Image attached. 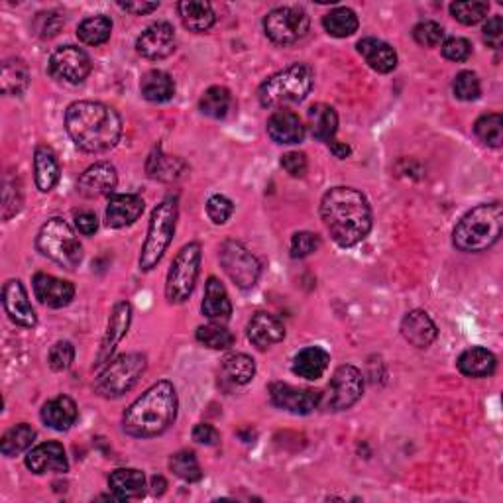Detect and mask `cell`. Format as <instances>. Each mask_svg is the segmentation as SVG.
I'll list each match as a JSON object with an SVG mask.
<instances>
[{
	"mask_svg": "<svg viewBox=\"0 0 503 503\" xmlns=\"http://www.w3.org/2000/svg\"><path fill=\"white\" fill-rule=\"evenodd\" d=\"M146 172L155 181H175L187 172V165L181 157L165 155L162 152V147H154V152L150 154L146 162Z\"/></svg>",
	"mask_w": 503,
	"mask_h": 503,
	"instance_id": "cell-33",
	"label": "cell"
},
{
	"mask_svg": "<svg viewBox=\"0 0 503 503\" xmlns=\"http://www.w3.org/2000/svg\"><path fill=\"white\" fill-rule=\"evenodd\" d=\"M3 305L4 311L20 327L34 329L38 324V314L29 303L28 291L20 280H8L3 288Z\"/></svg>",
	"mask_w": 503,
	"mask_h": 503,
	"instance_id": "cell-17",
	"label": "cell"
},
{
	"mask_svg": "<svg viewBox=\"0 0 503 503\" xmlns=\"http://www.w3.org/2000/svg\"><path fill=\"white\" fill-rule=\"evenodd\" d=\"M484 42L491 49H501L503 46V18L501 16H491L482 29Z\"/></svg>",
	"mask_w": 503,
	"mask_h": 503,
	"instance_id": "cell-54",
	"label": "cell"
},
{
	"mask_svg": "<svg viewBox=\"0 0 503 503\" xmlns=\"http://www.w3.org/2000/svg\"><path fill=\"white\" fill-rule=\"evenodd\" d=\"M452 91H455V96L460 98V101L472 103L482 95V85L480 79L476 73L472 71H460L455 79V85H452Z\"/></svg>",
	"mask_w": 503,
	"mask_h": 503,
	"instance_id": "cell-47",
	"label": "cell"
},
{
	"mask_svg": "<svg viewBox=\"0 0 503 503\" xmlns=\"http://www.w3.org/2000/svg\"><path fill=\"white\" fill-rule=\"evenodd\" d=\"M177 409H180V399L173 383L162 380L146 390L124 411L122 429L134 439L160 437L175 423Z\"/></svg>",
	"mask_w": 503,
	"mask_h": 503,
	"instance_id": "cell-3",
	"label": "cell"
},
{
	"mask_svg": "<svg viewBox=\"0 0 503 503\" xmlns=\"http://www.w3.org/2000/svg\"><path fill=\"white\" fill-rule=\"evenodd\" d=\"M490 13L488 3H452L450 4V14L455 16L460 24L465 26H476L484 20Z\"/></svg>",
	"mask_w": 503,
	"mask_h": 503,
	"instance_id": "cell-45",
	"label": "cell"
},
{
	"mask_svg": "<svg viewBox=\"0 0 503 503\" xmlns=\"http://www.w3.org/2000/svg\"><path fill=\"white\" fill-rule=\"evenodd\" d=\"M199 108L205 116L214 118V121H221V118H226L231 113L232 95L229 88L219 87V85L206 88L199 101Z\"/></svg>",
	"mask_w": 503,
	"mask_h": 503,
	"instance_id": "cell-39",
	"label": "cell"
},
{
	"mask_svg": "<svg viewBox=\"0 0 503 503\" xmlns=\"http://www.w3.org/2000/svg\"><path fill=\"white\" fill-rule=\"evenodd\" d=\"M321 246V239L313 232H295L291 239V258H307L313 252H317Z\"/></svg>",
	"mask_w": 503,
	"mask_h": 503,
	"instance_id": "cell-50",
	"label": "cell"
},
{
	"mask_svg": "<svg viewBox=\"0 0 503 503\" xmlns=\"http://www.w3.org/2000/svg\"><path fill=\"white\" fill-rule=\"evenodd\" d=\"M108 488L113 494L121 499H136L144 494L146 490V476L142 470L136 468H118L108 478Z\"/></svg>",
	"mask_w": 503,
	"mask_h": 503,
	"instance_id": "cell-32",
	"label": "cell"
},
{
	"mask_svg": "<svg viewBox=\"0 0 503 503\" xmlns=\"http://www.w3.org/2000/svg\"><path fill=\"white\" fill-rule=\"evenodd\" d=\"M32 288L36 299L49 309H63L75 298V288L71 281L59 280L49 273H36Z\"/></svg>",
	"mask_w": 503,
	"mask_h": 503,
	"instance_id": "cell-18",
	"label": "cell"
},
{
	"mask_svg": "<svg viewBox=\"0 0 503 503\" xmlns=\"http://www.w3.org/2000/svg\"><path fill=\"white\" fill-rule=\"evenodd\" d=\"M75 360V347L69 340L55 342L47 352V364L54 372H65Z\"/></svg>",
	"mask_w": 503,
	"mask_h": 503,
	"instance_id": "cell-48",
	"label": "cell"
},
{
	"mask_svg": "<svg viewBox=\"0 0 503 503\" xmlns=\"http://www.w3.org/2000/svg\"><path fill=\"white\" fill-rule=\"evenodd\" d=\"M323 26L332 38H348L358 29V16L352 8H334L323 18Z\"/></svg>",
	"mask_w": 503,
	"mask_h": 503,
	"instance_id": "cell-41",
	"label": "cell"
},
{
	"mask_svg": "<svg viewBox=\"0 0 503 503\" xmlns=\"http://www.w3.org/2000/svg\"><path fill=\"white\" fill-rule=\"evenodd\" d=\"M34 439H36V431L29 427L28 423H20V425H14L13 429H8L4 432L3 440H0V452L8 458L18 457L32 447Z\"/></svg>",
	"mask_w": 503,
	"mask_h": 503,
	"instance_id": "cell-40",
	"label": "cell"
},
{
	"mask_svg": "<svg viewBox=\"0 0 503 503\" xmlns=\"http://www.w3.org/2000/svg\"><path fill=\"white\" fill-rule=\"evenodd\" d=\"M440 52L449 59V62L462 63L472 55V44L466 38H449L442 42Z\"/></svg>",
	"mask_w": 503,
	"mask_h": 503,
	"instance_id": "cell-51",
	"label": "cell"
},
{
	"mask_svg": "<svg viewBox=\"0 0 503 503\" xmlns=\"http://www.w3.org/2000/svg\"><path fill=\"white\" fill-rule=\"evenodd\" d=\"M457 366L466 378H488L496 372L498 358L488 348L472 347L460 354Z\"/></svg>",
	"mask_w": 503,
	"mask_h": 503,
	"instance_id": "cell-30",
	"label": "cell"
},
{
	"mask_svg": "<svg viewBox=\"0 0 503 503\" xmlns=\"http://www.w3.org/2000/svg\"><path fill=\"white\" fill-rule=\"evenodd\" d=\"M281 167L285 172H288L291 177H305L307 173V155L301 154V152H289L281 157Z\"/></svg>",
	"mask_w": 503,
	"mask_h": 503,
	"instance_id": "cell-55",
	"label": "cell"
},
{
	"mask_svg": "<svg viewBox=\"0 0 503 503\" xmlns=\"http://www.w3.org/2000/svg\"><path fill=\"white\" fill-rule=\"evenodd\" d=\"M358 54L373 71L391 73L398 67V54L388 42L378 38H364L358 42Z\"/></svg>",
	"mask_w": 503,
	"mask_h": 503,
	"instance_id": "cell-25",
	"label": "cell"
},
{
	"mask_svg": "<svg viewBox=\"0 0 503 503\" xmlns=\"http://www.w3.org/2000/svg\"><path fill=\"white\" fill-rule=\"evenodd\" d=\"M246 334H248V340L256 348L265 350L285 339V329L278 317H273V314L265 311H260L250 319Z\"/></svg>",
	"mask_w": 503,
	"mask_h": 503,
	"instance_id": "cell-23",
	"label": "cell"
},
{
	"mask_svg": "<svg viewBox=\"0 0 503 503\" xmlns=\"http://www.w3.org/2000/svg\"><path fill=\"white\" fill-rule=\"evenodd\" d=\"M309 130L314 140L331 142L339 130V114L329 105H313L307 113Z\"/></svg>",
	"mask_w": 503,
	"mask_h": 503,
	"instance_id": "cell-34",
	"label": "cell"
},
{
	"mask_svg": "<svg viewBox=\"0 0 503 503\" xmlns=\"http://www.w3.org/2000/svg\"><path fill=\"white\" fill-rule=\"evenodd\" d=\"M29 87V71L22 59H6L0 69V88L8 96H20Z\"/></svg>",
	"mask_w": 503,
	"mask_h": 503,
	"instance_id": "cell-36",
	"label": "cell"
},
{
	"mask_svg": "<svg viewBox=\"0 0 503 503\" xmlns=\"http://www.w3.org/2000/svg\"><path fill=\"white\" fill-rule=\"evenodd\" d=\"M22 189H20L18 177H6L3 189V221H10L22 211Z\"/></svg>",
	"mask_w": 503,
	"mask_h": 503,
	"instance_id": "cell-46",
	"label": "cell"
},
{
	"mask_svg": "<svg viewBox=\"0 0 503 503\" xmlns=\"http://www.w3.org/2000/svg\"><path fill=\"white\" fill-rule=\"evenodd\" d=\"M268 136L275 144H301L305 140V126L301 118L291 111H278L268 121Z\"/></svg>",
	"mask_w": 503,
	"mask_h": 503,
	"instance_id": "cell-24",
	"label": "cell"
},
{
	"mask_svg": "<svg viewBox=\"0 0 503 503\" xmlns=\"http://www.w3.org/2000/svg\"><path fill=\"white\" fill-rule=\"evenodd\" d=\"M221 376L231 386H246L256 376V362L248 354H231L222 360Z\"/></svg>",
	"mask_w": 503,
	"mask_h": 503,
	"instance_id": "cell-37",
	"label": "cell"
},
{
	"mask_svg": "<svg viewBox=\"0 0 503 503\" xmlns=\"http://www.w3.org/2000/svg\"><path fill=\"white\" fill-rule=\"evenodd\" d=\"M160 3H118V8H122L124 13H130L134 16H146L157 10Z\"/></svg>",
	"mask_w": 503,
	"mask_h": 503,
	"instance_id": "cell-58",
	"label": "cell"
},
{
	"mask_svg": "<svg viewBox=\"0 0 503 503\" xmlns=\"http://www.w3.org/2000/svg\"><path fill=\"white\" fill-rule=\"evenodd\" d=\"M177 13H180L183 26L195 34L209 32L216 22L211 3H205V0H183L177 4Z\"/></svg>",
	"mask_w": 503,
	"mask_h": 503,
	"instance_id": "cell-26",
	"label": "cell"
},
{
	"mask_svg": "<svg viewBox=\"0 0 503 503\" xmlns=\"http://www.w3.org/2000/svg\"><path fill=\"white\" fill-rule=\"evenodd\" d=\"M152 488H154V494H155V496H162L163 491H165V488H167L165 480H163L162 476H154V478H152Z\"/></svg>",
	"mask_w": 503,
	"mask_h": 503,
	"instance_id": "cell-60",
	"label": "cell"
},
{
	"mask_svg": "<svg viewBox=\"0 0 503 503\" xmlns=\"http://www.w3.org/2000/svg\"><path fill=\"white\" fill-rule=\"evenodd\" d=\"M170 470L177 478H181L183 482H199L203 478V472L199 462H197L195 452L189 450H180L170 458Z\"/></svg>",
	"mask_w": 503,
	"mask_h": 503,
	"instance_id": "cell-44",
	"label": "cell"
},
{
	"mask_svg": "<svg viewBox=\"0 0 503 503\" xmlns=\"http://www.w3.org/2000/svg\"><path fill=\"white\" fill-rule=\"evenodd\" d=\"M193 440L199 442V445H205V447H214V445H219L221 432L216 431L213 425L199 423V425H195V429H193Z\"/></svg>",
	"mask_w": 503,
	"mask_h": 503,
	"instance_id": "cell-56",
	"label": "cell"
},
{
	"mask_svg": "<svg viewBox=\"0 0 503 503\" xmlns=\"http://www.w3.org/2000/svg\"><path fill=\"white\" fill-rule=\"evenodd\" d=\"M197 340L211 350H229L234 344V334L221 323L203 324L197 329Z\"/></svg>",
	"mask_w": 503,
	"mask_h": 503,
	"instance_id": "cell-42",
	"label": "cell"
},
{
	"mask_svg": "<svg viewBox=\"0 0 503 503\" xmlns=\"http://www.w3.org/2000/svg\"><path fill=\"white\" fill-rule=\"evenodd\" d=\"M130 323H132V305L126 301L116 303L111 313V319H108V324H106V332L101 342V350H98V354H96V362H95L96 370H101L105 364L111 360L116 347L128 334Z\"/></svg>",
	"mask_w": 503,
	"mask_h": 503,
	"instance_id": "cell-15",
	"label": "cell"
},
{
	"mask_svg": "<svg viewBox=\"0 0 503 503\" xmlns=\"http://www.w3.org/2000/svg\"><path fill=\"white\" fill-rule=\"evenodd\" d=\"M177 219H180V205H177V197L170 195L165 199L155 205L152 211L150 224H147V234L142 244L140 252V270L152 272L157 264L162 262L170 244L173 242Z\"/></svg>",
	"mask_w": 503,
	"mask_h": 503,
	"instance_id": "cell-6",
	"label": "cell"
},
{
	"mask_svg": "<svg viewBox=\"0 0 503 503\" xmlns=\"http://www.w3.org/2000/svg\"><path fill=\"white\" fill-rule=\"evenodd\" d=\"M413 38L423 47H437L439 44L445 42V28L432 22V20H427V22H419L413 28Z\"/></svg>",
	"mask_w": 503,
	"mask_h": 503,
	"instance_id": "cell-49",
	"label": "cell"
},
{
	"mask_svg": "<svg viewBox=\"0 0 503 503\" xmlns=\"http://www.w3.org/2000/svg\"><path fill=\"white\" fill-rule=\"evenodd\" d=\"M201 258L203 252L199 242L185 244L177 252L165 280V299L172 305H181L193 295L201 272Z\"/></svg>",
	"mask_w": 503,
	"mask_h": 503,
	"instance_id": "cell-9",
	"label": "cell"
},
{
	"mask_svg": "<svg viewBox=\"0 0 503 503\" xmlns=\"http://www.w3.org/2000/svg\"><path fill=\"white\" fill-rule=\"evenodd\" d=\"M38 252L47 260L62 265L63 270L73 272L83 262V246L79 242L73 229L59 216L49 219L36 236Z\"/></svg>",
	"mask_w": 503,
	"mask_h": 503,
	"instance_id": "cell-7",
	"label": "cell"
},
{
	"mask_svg": "<svg viewBox=\"0 0 503 503\" xmlns=\"http://www.w3.org/2000/svg\"><path fill=\"white\" fill-rule=\"evenodd\" d=\"M401 334L411 347L415 348H429L439 337V329L435 321L429 317L427 311L413 309L401 321Z\"/></svg>",
	"mask_w": 503,
	"mask_h": 503,
	"instance_id": "cell-22",
	"label": "cell"
},
{
	"mask_svg": "<svg viewBox=\"0 0 503 503\" xmlns=\"http://www.w3.org/2000/svg\"><path fill=\"white\" fill-rule=\"evenodd\" d=\"M140 91L146 101L150 103H167L172 101L175 95V81L170 73L160 71V69H152L142 77Z\"/></svg>",
	"mask_w": 503,
	"mask_h": 503,
	"instance_id": "cell-35",
	"label": "cell"
},
{
	"mask_svg": "<svg viewBox=\"0 0 503 503\" xmlns=\"http://www.w3.org/2000/svg\"><path fill=\"white\" fill-rule=\"evenodd\" d=\"M503 232V206L499 201L480 205L462 216L452 232L455 248L466 254L486 252L498 244Z\"/></svg>",
	"mask_w": 503,
	"mask_h": 503,
	"instance_id": "cell-4",
	"label": "cell"
},
{
	"mask_svg": "<svg viewBox=\"0 0 503 503\" xmlns=\"http://www.w3.org/2000/svg\"><path fill=\"white\" fill-rule=\"evenodd\" d=\"M79 417V409L75 406V401L67 396H57L54 399H49L46 406L42 407V421L49 429L54 431H69Z\"/></svg>",
	"mask_w": 503,
	"mask_h": 503,
	"instance_id": "cell-27",
	"label": "cell"
},
{
	"mask_svg": "<svg viewBox=\"0 0 503 503\" xmlns=\"http://www.w3.org/2000/svg\"><path fill=\"white\" fill-rule=\"evenodd\" d=\"M26 466L29 472L42 476L47 472H57V474H65L69 470V462L63 445L52 440V442H42V445L34 447L26 455Z\"/></svg>",
	"mask_w": 503,
	"mask_h": 503,
	"instance_id": "cell-21",
	"label": "cell"
},
{
	"mask_svg": "<svg viewBox=\"0 0 503 503\" xmlns=\"http://www.w3.org/2000/svg\"><path fill=\"white\" fill-rule=\"evenodd\" d=\"M59 162L57 155L49 146H38L34 152V177L36 187L42 193H49L59 181Z\"/></svg>",
	"mask_w": 503,
	"mask_h": 503,
	"instance_id": "cell-29",
	"label": "cell"
},
{
	"mask_svg": "<svg viewBox=\"0 0 503 503\" xmlns=\"http://www.w3.org/2000/svg\"><path fill=\"white\" fill-rule=\"evenodd\" d=\"M49 75L57 81H65L69 85H79L83 83L85 79L91 75L93 63L91 57L85 52V49L77 46H63L55 49L49 57Z\"/></svg>",
	"mask_w": 503,
	"mask_h": 503,
	"instance_id": "cell-12",
	"label": "cell"
},
{
	"mask_svg": "<svg viewBox=\"0 0 503 503\" xmlns=\"http://www.w3.org/2000/svg\"><path fill=\"white\" fill-rule=\"evenodd\" d=\"M364 393V376L356 366L344 364L337 368L329 383L327 407L331 411H347L354 403H358Z\"/></svg>",
	"mask_w": 503,
	"mask_h": 503,
	"instance_id": "cell-13",
	"label": "cell"
},
{
	"mask_svg": "<svg viewBox=\"0 0 503 503\" xmlns=\"http://www.w3.org/2000/svg\"><path fill=\"white\" fill-rule=\"evenodd\" d=\"M311 18L299 6H280L273 8L264 18V32L273 44L291 46L299 42L309 32Z\"/></svg>",
	"mask_w": 503,
	"mask_h": 503,
	"instance_id": "cell-10",
	"label": "cell"
},
{
	"mask_svg": "<svg viewBox=\"0 0 503 503\" xmlns=\"http://www.w3.org/2000/svg\"><path fill=\"white\" fill-rule=\"evenodd\" d=\"M113 34V20L108 16H91L85 18L77 28V38L81 39L85 46H101L111 39Z\"/></svg>",
	"mask_w": 503,
	"mask_h": 503,
	"instance_id": "cell-38",
	"label": "cell"
},
{
	"mask_svg": "<svg viewBox=\"0 0 503 503\" xmlns=\"http://www.w3.org/2000/svg\"><path fill=\"white\" fill-rule=\"evenodd\" d=\"M321 219L340 248L360 244L372 231L370 203L352 187H332L323 195Z\"/></svg>",
	"mask_w": 503,
	"mask_h": 503,
	"instance_id": "cell-1",
	"label": "cell"
},
{
	"mask_svg": "<svg viewBox=\"0 0 503 503\" xmlns=\"http://www.w3.org/2000/svg\"><path fill=\"white\" fill-rule=\"evenodd\" d=\"M219 260L226 275L232 280L236 288L252 289L254 285L258 283L262 273V264L244 244L236 240H226L221 246Z\"/></svg>",
	"mask_w": 503,
	"mask_h": 503,
	"instance_id": "cell-11",
	"label": "cell"
},
{
	"mask_svg": "<svg viewBox=\"0 0 503 503\" xmlns=\"http://www.w3.org/2000/svg\"><path fill=\"white\" fill-rule=\"evenodd\" d=\"M118 185L116 167L108 162H98L81 173L77 181V191L87 199H96V197L111 195Z\"/></svg>",
	"mask_w": 503,
	"mask_h": 503,
	"instance_id": "cell-19",
	"label": "cell"
},
{
	"mask_svg": "<svg viewBox=\"0 0 503 503\" xmlns=\"http://www.w3.org/2000/svg\"><path fill=\"white\" fill-rule=\"evenodd\" d=\"M329 147H331V152L340 157V160H344V157H348L352 154V147L348 144H344V142H337V140H331L329 142Z\"/></svg>",
	"mask_w": 503,
	"mask_h": 503,
	"instance_id": "cell-59",
	"label": "cell"
},
{
	"mask_svg": "<svg viewBox=\"0 0 503 503\" xmlns=\"http://www.w3.org/2000/svg\"><path fill=\"white\" fill-rule=\"evenodd\" d=\"M65 130L79 150L105 154L121 142L122 121L113 106L77 101L65 111Z\"/></svg>",
	"mask_w": 503,
	"mask_h": 503,
	"instance_id": "cell-2",
	"label": "cell"
},
{
	"mask_svg": "<svg viewBox=\"0 0 503 503\" xmlns=\"http://www.w3.org/2000/svg\"><path fill=\"white\" fill-rule=\"evenodd\" d=\"M314 83V73L307 63H293L283 71L265 79L258 88V98L264 108H281L285 105L303 103Z\"/></svg>",
	"mask_w": 503,
	"mask_h": 503,
	"instance_id": "cell-5",
	"label": "cell"
},
{
	"mask_svg": "<svg viewBox=\"0 0 503 503\" xmlns=\"http://www.w3.org/2000/svg\"><path fill=\"white\" fill-rule=\"evenodd\" d=\"M234 213V205L224 195H213L209 201H206V214L214 224H224L231 219Z\"/></svg>",
	"mask_w": 503,
	"mask_h": 503,
	"instance_id": "cell-52",
	"label": "cell"
},
{
	"mask_svg": "<svg viewBox=\"0 0 503 503\" xmlns=\"http://www.w3.org/2000/svg\"><path fill=\"white\" fill-rule=\"evenodd\" d=\"M474 134L480 142L490 147H501L503 144V116L498 113L480 116L474 124Z\"/></svg>",
	"mask_w": 503,
	"mask_h": 503,
	"instance_id": "cell-43",
	"label": "cell"
},
{
	"mask_svg": "<svg viewBox=\"0 0 503 503\" xmlns=\"http://www.w3.org/2000/svg\"><path fill=\"white\" fill-rule=\"evenodd\" d=\"M63 26V18L57 13H42L36 18V32L39 38H54Z\"/></svg>",
	"mask_w": 503,
	"mask_h": 503,
	"instance_id": "cell-53",
	"label": "cell"
},
{
	"mask_svg": "<svg viewBox=\"0 0 503 503\" xmlns=\"http://www.w3.org/2000/svg\"><path fill=\"white\" fill-rule=\"evenodd\" d=\"M144 199L134 193H118L108 197L105 221L108 229H124L134 224L144 213Z\"/></svg>",
	"mask_w": 503,
	"mask_h": 503,
	"instance_id": "cell-20",
	"label": "cell"
},
{
	"mask_svg": "<svg viewBox=\"0 0 503 503\" xmlns=\"http://www.w3.org/2000/svg\"><path fill=\"white\" fill-rule=\"evenodd\" d=\"M201 311L206 319L211 321H229L232 314V303L224 285L216 280L209 278L205 285V299L201 305Z\"/></svg>",
	"mask_w": 503,
	"mask_h": 503,
	"instance_id": "cell-28",
	"label": "cell"
},
{
	"mask_svg": "<svg viewBox=\"0 0 503 503\" xmlns=\"http://www.w3.org/2000/svg\"><path fill=\"white\" fill-rule=\"evenodd\" d=\"M146 366V356L140 352L121 354V356L111 358L98 370V376L95 378V391L105 399L122 398L124 393L130 391L140 381Z\"/></svg>",
	"mask_w": 503,
	"mask_h": 503,
	"instance_id": "cell-8",
	"label": "cell"
},
{
	"mask_svg": "<svg viewBox=\"0 0 503 503\" xmlns=\"http://www.w3.org/2000/svg\"><path fill=\"white\" fill-rule=\"evenodd\" d=\"M136 52L150 62L170 57L175 52V29L167 22H155L147 26L136 39Z\"/></svg>",
	"mask_w": 503,
	"mask_h": 503,
	"instance_id": "cell-16",
	"label": "cell"
},
{
	"mask_svg": "<svg viewBox=\"0 0 503 503\" xmlns=\"http://www.w3.org/2000/svg\"><path fill=\"white\" fill-rule=\"evenodd\" d=\"M331 364V354L321 347H309L303 348L298 356L293 358V373L303 380L314 381L323 378V373L327 372Z\"/></svg>",
	"mask_w": 503,
	"mask_h": 503,
	"instance_id": "cell-31",
	"label": "cell"
},
{
	"mask_svg": "<svg viewBox=\"0 0 503 503\" xmlns=\"http://www.w3.org/2000/svg\"><path fill=\"white\" fill-rule=\"evenodd\" d=\"M270 398L275 407L289 411L293 415H309L321 406L323 393L319 390L295 388L289 383L275 381L270 386Z\"/></svg>",
	"mask_w": 503,
	"mask_h": 503,
	"instance_id": "cell-14",
	"label": "cell"
},
{
	"mask_svg": "<svg viewBox=\"0 0 503 503\" xmlns=\"http://www.w3.org/2000/svg\"><path fill=\"white\" fill-rule=\"evenodd\" d=\"M75 226L77 231L85 234V236H91L98 231V219L96 214L91 211H79L75 213Z\"/></svg>",
	"mask_w": 503,
	"mask_h": 503,
	"instance_id": "cell-57",
	"label": "cell"
}]
</instances>
